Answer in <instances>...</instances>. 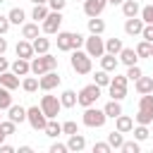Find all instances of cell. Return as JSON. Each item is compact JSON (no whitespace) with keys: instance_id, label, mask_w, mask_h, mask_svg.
<instances>
[{"instance_id":"603a6c76","label":"cell","mask_w":153,"mask_h":153,"mask_svg":"<svg viewBox=\"0 0 153 153\" xmlns=\"http://www.w3.org/2000/svg\"><path fill=\"white\" fill-rule=\"evenodd\" d=\"M36 36H41V33H38V22H24V24H22V38L33 41Z\"/></svg>"},{"instance_id":"ac0fdd59","label":"cell","mask_w":153,"mask_h":153,"mask_svg":"<svg viewBox=\"0 0 153 153\" xmlns=\"http://www.w3.org/2000/svg\"><path fill=\"white\" fill-rule=\"evenodd\" d=\"M7 117L14 122V124H22V122H26V108H22V105H10L7 108Z\"/></svg>"},{"instance_id":"c3c4849f","label":"cell","mask_w":153,"mask_h":153,"mask_svg":"<svg viewBox=\"0 0 153 153\" xmlns=\"http://www.w3.org/2000/svg\"><path fill=\"white\" fill-rule=\"evenodd\" d=\"M10 19H7V14H0V36H5L7 31H10Z\"/></svg>"},{"instance_id":"ee69618b","label":"cell","mask_w":153,"mask_h":153,"mask_svg":"<svg viewBox=\"0 0 153 153\" xmlns=\"http://www.w3.org/2000/svg\"><path fill=\"white\" fill-rule=\"evenodd\" d=\"M76 131H79V127H76V122H74V120L62 122V134H67V136H69V134H76Z\"/></svg>"},{"instance_id":"7dc6e473","label":"cell","mask_w":153,"mask_h":153,"mask_svg":"<svg viewBox=\"0 0 153 153\" xmlns=\"http://www.w3.org/2000/svg\"><path fill=\"white\" fill-rule=\"evenodd\" d=\"M45 5H48L50 10H55V12H62V10H65V5H67V0H48Z\"/></svg>"},{"instance_id":"5bb4252c","label":"cell","mask_w":153,"mask_h":153,"mask_svg":"<svg viewBox=\"0 0 153 153\" xmlns=\"http://www.w3.org/2000/svg\"><path fill=\"white\" fill-rule=\"evenodd\" d=\"M141 29H143V19L141 17H129L124 22V33L127 36H141Z\"/></svg>"},{"instance_id":"d590c367","label":"cell","mask_w":153,"mask_h":153,"mask_svg":"<svg viewBox=\"0 0 153 153\" xmlns=\"http://www.w3.org/2000/svg\"><path fill=\"white\" fill-rule=\"evenodd\" d=\"M10 105H12V91L0 86V110H7Z\"/></svg>"},{"instance_id":"30bf717a","label":"cell","mask_w":153,"mask_h":153,"mask_svg":"<svg viewBox=\"0 0 153 153\" xmlns=\"http://www.w3.org/2000/svg\"><path fill=\"white\" fill-rule=\"evenodd\" d=\"M84 48H86V53H88L91 57H100V55L105 53V41H103L98 33H91L88 38H84Z\"/></svg>"},{"instance_id":"d6986e66","label":"cell","mask_w":153,"mask_h":153,"mask_svg":"<svg viewBox=\"0 0 153 153\" xmlns=\"http://www.w3.org/2000/svg\"><path fill=\"white\" fill-rule=\"evenodd\" d=\"M0 86H5V88H10V91H14V88H19V76H17L12 69H7V72H2V74H0Z\"/></svg>"},{"instance_id":"7402d4cb","label":"cell","mask_w":153,"mask_h":153,"mask_svg":"<svg viewBox=\"0 0 153 153\" xmlns=\"http://www.w3.org/2000/svg\"><path fill=\"white\" fill-rule=\"evenodd\" d=\"M117 65H120L117 55H110V53H103V55H100V69H105V72H117Z\"/></svg>"},{"instance_id":"2e32d148","label":"cell","mask_w":153,"mask_h":153,"mask_svg":"<svg viewBox=\"0 0 153 153\" xmlns=\"http://www.w3.org/2000/svg\"><path fill=\"white\" fill-rule=\"evenodd\" d=\"M10 69L17 74V76H26V74H31V60H24V57H17L12 65H10Z\"/></svg>"},{"instance_id":"ab89813d","label":"cell","mask_w":153,"mask_h":153,"mask_svg":"<svg viewBox=\"0 0 153 153\" xmlns=\"http://www.w3.org/2000/svg\"><path fill=\"white\" fill-rule=\"evenodd\" d=\"M0 131H2L5 136H12V134L17 131V124H14L12 120H0Z\"/></svg>"},{"instance_id":"cb8c5ba5","label":"cell","mask_w":153,"mask_h":153,"mask_svg":"<svg viewBox=\"0 0 153 153\" xmlns=\"http://www.w3.org/2000/svg\"><path fill=\"white\" fill-rule=\"evenodd\" d=\"M134 88L139 91V93H153V76H139L136 81H134Z\"/></svg>"},{"instance_id":"8992f818","label":"cell","mask_w":153,"mask_h":153,"mask_svg":"<svg viewBox=\"0 0 153 153\" xmlns=\"http://www.w3.org/2000/svg\"><path fill=\"white\" fill-rule=\"evenodd\" d=\"M98 98H100V86H98V84H88V86H84V88L76 93V103H79L81 108L96 105Z\"/></svg>"},{"instance_id":"e575fe53","label":"cell","mask_w":153,"mask_h":153,"mask_svg":"<svg viewBox=\"0 0 153 153\" xmlns=\"http://www.w3.org/2000/svg\"><path fill=\"white\" fill-rule=\"evenodd\" d=\"M22 88H24L26 93H36V91H38V76H24Z\"/></svg>"},{"instance_id":"484cf974","label":"cell","mask_w":153,"mask_h":153,"mask_svg":"<svg viewBox=\"0 0 153 153\" xmlns=\"http://www.w3.org/2000/svg\"><path fill=\"white\" fill-rule=\"evenodd\" d=\"M31 45H33V53H36V55H43V53L50 50V38H45V36H36V38L31 41Z\"/></svg>"},{"instance_id":"4dcf8cb0","label":"cell","mask_w":153,"mask_h":153,"mask_svg":"<svg viewBox=\"0 0 153 153\" xmlns=\"http://www.w3.org/2000/svg\"><path fill=\"white\" fill-rule=\"evenodd\" d=\"M105 31V22L100 17H88V33H103Z\"/></svg>"},{"instance_id":"db71d44e","label":"cell","mask_w":153,"mask_h":153,"mask_svg":"<svg viewBox=\"0 0 153 153\" xmlns=\"http://www.w3.org/2000/svg\"><path fill=\"white\" fill-rule=\"evenodd\" d=\"M31 151H33L31 146H19V153H31Z\"/></svg>"},{"instance_id":"44dd1931","label":"cell","mask_w":153,"mask_h":153,"mask_svg":"<svg viewBox=\"0 0 153 153\" xmlns=\"http://www.w3.org/2000/svg\"><path fill=\"white\" fill-rule=\"evenodd\" d=\"M115 129L122 131V134H129V131L134 129V120H131L129 115H117V117H115Z\"/></svg>"},{"instance_id":"9a60e30c","label":"cell","mask_w":153,"mask_h":153,"mask_svg":"<svg viewBox=\"0 0 153 153\" xmlns=\"http://www.w3.org/2000/svg\"><path fill=\"white\" fill-rule=\"evenodd\" d=\"M14 53H17V57H24V60H31L36 53H33V45H31V41H26V38H22V41H17V48H14Z\"/></svg>"},{"instance_id":"6125c7cd","label":"cell","mask_w":153,"mask_h":153,"mask_svg":"<svg viewBox=\"0 0 153 153\" xmlns=\"http://www.w3.org/2000/svg\"><path fill=\"white\" fill-rule=\"evenodd\" d=\"M76 2H79V0H76ZM81 2H84V0H81Z\"/></svg>"},{"instance_id":"7bdbcfd3","label":"cell","mask_w":153,"mask_h":153,"mask_svg":"<svg viewBox=\"0 0 153 153\" xmlns=\"http://www.w3.org/2000/svg\"><path fill=\"white\" fill-rule=\"evenodd\" d=\"M141 74H143V72H141V67H139V65H131V67H127V74H124V76H127L129 81H136Z\"/></svg>"},{"instance_id":"8d00e7d4","label":"cell","mask_w":153,"mask_h":153,"mask_svg":"<svg viewBox=\"0 0 153 153\" xmlns=\"http://www.w3.org/2000/svg\"><path fill=\"white\" fill-rule=\"evenodd\" d=\"M93 84H98L100 88H103V86H108V84H110V72H105V69H98V72L93 74Z\"/></svg>"},{"instance_id":"f1b7e54d","label":"cell","mask_w":153,"mask_h":153,"mask_svg":"<svg viewBox=\"0 0 153 153\" xmlns=\"http://www.w3.org/2000/svg\"><path fill=\"white\" fill-rule=\"evenodd\" d=\"M7 19H10V24H24V19H26V12L22 10V7H12L10 12H7Z\"/></svg>"},{"instance_id":"94428289","label":"cell","mask_w":153,"mask_h":153,"mask_svg":"<svg viewBox=\"0 0 153 153\" xmlns=\"http://www.w3.org/2000/svg\"><path fill=\"white\" fill-rule=\"evenodd\" d=\"M0 112H2V110H0ZM0 120H2V115H0Z\"/></svg>"},{"instance_id":"52a82bcc","label":"cell","mask_w":153,"mask_h":153,"mask_svg":"<svg viewBox=\"0 0 153 153\" xmlns=\"http://www.w3.org/2000/svg\"><path fill=\"white\" fill-rule=\"evenodd\" d=\"M26 122L31 124L33 131H43L48 117H45V112L41 110V105H31V108H26Z\"/></svg>"},{"instance_id":"91938a15","label":"cell","mask_w":153,"mask_h":153,"mask_svg":"<svg viewBox=\"0 0 153 153\" xmlns=\"http://www.w3.org/2000/svg\"><path fill=\"white\" fill-rule=\"evenodd\" d=\"M2 2H5V0H0V5H2Z\"/></svg>"},{"instance_id":"9f6ffc18","label":"cell","mask_w":153,"mask_h":153,"mask_svg":"<svg viewBox=\"0 0 153 153\" xmlns=\"http://www.w3.org/2000/svg\"><path fill=\"white\" fill-rule=\"evenodd\" d=\"M31 2H33V5H45L48 0H31Z\"/></svg>"},{"instance_id":"ffe728a7","label":"cell","mask_w":153,"mask_h":153,"mask_svg":"<svg viewBox=\"0 0 153 153\" xmlns=\"http://www.w3.org/2000/svg\"><path fill=\"white\" fill-rule=\"evenodd\" d=\"M117 57H120V62H122V65H127V67H131V65H136V62H139V55H136V50H134V48H122V50L117 53Z\"/></svg>"},{"instance_id":"d6a6232c","label":"cell","mask_w":153,"mask_h":153,"mask_svg":"<svg viewBox=\"0 0 153 153\" xmlns=\"http://www.w3.org/2000/svg\"><path fill=\"white\" fill-rule=\"evenodd\" d=\"M48 12H50L48 5H33V10H31V19H33V22H43V19L48 17Z\"/></svg>"},{"instance_id":"11a10c76","label":"cell","mask_w":153,"mask_h":153,"mask_svg":"<svg viewBox=\"0 0 153 153\" xmlns=\"http://www.w3.org/2000/svg\"><path fill=\"white\" fill-rule=\"evenodd\" d=\"M124 0H108V5H122Z\"/></svg>"},{"instance_id":"b9f144b4","label":"cell","mask_w":153,"mask_h":153,"mask_svg":"<svg viewBox=\"0 0 153 153\" xmlns=\"http://www.w3.org/2000/svg\"><path fill=\"white\" fill-rule=\"evenodd\" d=\"M139 14H141V19H143V24H153V5H143Z\"/></svg>"},{"instance_id":"f6af8a7d","label":"cell","mask_w":153,"mask_h":153,"mask_svg":"<svg viewBox=\"0 0 153 153\" xmlns=\"http://www.w3.org/2000/svg\"><path fill=\"white\" fill-rule=\"evenodd\" d=\"M141 38L148 41V43H153V24H143V29H141Z\"/></svg>"},{"instance_id":"680465c9","label":"cell","mask_w":153,"mask_h":153,"mask_svg":"<svg viewBox=\"0 0 153 153\" xmlns=\"http://www.w3.org/2000/svg\"><path fill=\"white\" fill-rule=\"evenodd\" d=\"M151 57H153V43H151Z\"/></svg>"},{"instance_id":"60d3db41","label":"cell","mask_w":153,"mask_h":153,"mask_svg":"<svg viewBox=\"0 0 153 153\" xmlns=\"http://www.w3.org/2000/svg\"><path fill=\"white\" fill-rule=\"evenodd\" d=\"M120 151H122V153H139V151H141V146H139V141L134 139V141H124Z\"/></svg>"},{"instance_id":"e0dca14e","label":"cell","mask_w":153,"mask_h":153,"mask_svg":"<svg viewBox=\"0 0 153 153\" xmlns=\"http://www.w3.org/2000/svg\"><path fill=\"white\" fill-rule=\"evenodd\" d=\"M86 148V139H84V134H69V139H67V151H72V153H79V151H84Z\"/></svg>"},{"instance_id":"816d5d0a","label":"cell","mask_w":153,"mask_h":153,"mask_svg":"<svg viewBox=\"0 0 153 153\" xmlns=\"http://www.w3.org/2000/svg\"><path fill=\"white\" fill-rule=\"evenodd\" d=\"M0 153H14V148L7 146V143H0Z\"/></svg>"},{"instance_id":"6da1fadb","label":"cell","mask_w":153,"mask_h":153,"mask_svg":"<svg viewBox=\"0 0 153 153\" xmlns=\"http://www.w3.org/2000/svg\"><path fill=\"white\" fill-rule=\"evenodd\" d=\"M69 65H72V69H74L76 74H91V69H93V65H91V55H88L86 50H81V48L72 50Z\"/></svg>"},{"instance_id":"bcb514c9","label":"cell","mask_w":153,"mask_h":153,"mask_svg":"<svg viewBox=\"0 0 153 153\" xmlns=\"http://www.w3.org/2000/svg\"><path fill=\"white\" fill-rule=\"evenodd\" d=\"M112 148H110V143L108 141H98V143H93V153H110Z\"/></svg>"},{"instance_id":"4fadbf2b","label":"cell","mask_w":153,"mask_h":153,"mask_svg":"<svg viewBox=\"0 0 153 153\" xmlns=\"http://www.w3.org/2000/svg\"><path fill=\"white\" fill-rule=\"evenodd\" d=\"M57 50L62 53L74 50V31H57Z\"/></svg>"},{"instance_id":"6f0895ef","label":"cell","mask_w":153,"mask_h":153,"mask_svg":"<svg viewBox=\"0 0 153 153\" xmlns=\"http://www.w3.org/2000/svg\"><path fill=\"white\" fill-rule=\"evenodd\" d=\"M2 141H5V134H2V131H0V143H2Z\"/></svg>"},{"instance_id":"1f68e13d","label":"cell","mask_w":153,"mask_h":153,"mask_svg":"<svg viewBox=\"0 0 153 153\" xmlns=\"http://www.w3.org/2000/svg\"><path fill=\"white\" fill-rule=\"evenodd\" d=\"M108 143H110V148L120 151V148H122V143H124V134H122V131H117V129H115V131H110V134H108Z\"/></svg>"},{"instance_id":"83f0119b","label":"cell","mask_w":153,"mask_h":153,"mask_svg":"<svg viewBox=\"0 0 153 153\" xmlns=\"http://www.w3.org/2000/svg\"><path fill=\"white\" fill-rule=\"evenodd\" d=\"M43 131H45V136H50V139H57V136L62 134V124H60V122L53 117V120H48V122H45V129H43Z\"/></svg>"},{"instance_id":"836d02e7","label":"cell","mask_w":153,"mask_h":153,"mask_svg":"<svg viewBox=\"0 0 153 153\" xmlns=\"http://www.w3.org/2000/svg\"><path fill=\"white\" fill-rule=\"evenodd\" d=\"M122 48H124L122 45V38H108L105 41V53H110V55H117Z\"/></svg>"},{"instance_id":"f546056e","label":"cell","mask_w":153,"mask_h":153,"mask_svg":"<svg viewBox=\"0 0 153 153\" xmlns=\"http://www.w3.org/2000/svg\"><path fill=\"white\" fill-rule=\"evenodd\" d=\"M60 103H62V108H74L76 105V91H72V88L62 91L60 93Z\"/></svg>"},{"instance_id":"d4e9b609","label":"cell","mask_w":153,"mask_h":153,"mask_svg":"<svg viewBox=\"0 0 153 153\" xmlns=\"http://www.w3.org/2000/svg\"><path fill=\"white\" fill-rule=\"evenodd\" d=\"M139 12H141V5L136 2V0H124L122 2V14L129 19V17H139Z\"/></svg>"},{"instance_id":"f5cc1de1","label":"cell","mask_w":153,"mask_h":153,"mask_svg":"<svg viewBox=\"0 0 153 153\" xmlns=\"http://www.w3.org/2000/svg\"><path fill=\"white\" fill-rule=\"evenodd\" d=\"M5 50H7V41L0 36V55H5Z\"/></svg>"},{"instance_id":"f907efd6","label":"cell","mask_w":153,"mask_h":153,"mask_svg":"<svg viewBox=\"0 0 153 153\" xmlns=\"http://www.w3.org/2000/svg\"><path fill=\"white\" fill-rule=\"evenodd\" d=\"M7 69H10V62H7V57H2V55H0V74H2V72H7Z\"/></svg>"},{"instance_id":"7c38bea8","label":"cell","mask_w":153,"mask_h":153,"mask_svg":"<svg viewBox=\"0 0 153 153\" xmlns=\"http://www.w3.org/2000/svg\"><path fill=\"white\" fill-rule=\"evenodd\" d=\"M108 7V0H84V14L86 17H100Z\"/></svg>"},{"instance_id":"8fae6325","label":"cell","mask_w":153,"mask_h":153,"mask_svg":"<svg viewBox=\"0 0 153 153\" xmlns=\"http://www.w3.org/2000/svg\"><path fill=\"white\" fill-rule=\"evenodd\" d=\"M60 81H62V76H60L55 69H50V72H45V74L38 76V88L48 93V91H53L55 86H60Z\"/></svg>"},{"instance_id":"74e56055","label":"cell","mask_w":153,"mask_h":153,"mask_svg":"<svg viewBox=\"0 0 153 153\" xmlns=\"http://www.w3.org/2000/svg\"><path fill=\"white\" fill-rule=\"evenodd\" d=\"M134 50H136L139 57H151V43H148V41H139Z\"/></svg>"},{"instance_id":"ba28073f","label":"cell","mask_w":153,"mask_h":153,"mask_svg":"<svg viewBox=\"0 0 153 153\" xmlns=\"http://www.w3.org/2000/svg\"><path fill=\"white\" fill-rule=\"evenodd\" d=\"M62 12H55V10H50L48 12V17L41 22V31L43 33H48V36H55L57 31H60V26H62Z\"/></svg>"},{"instance_id":"f35d334b","label":"cell","mask_w":153,"mask_h":153,"mask_svg":"<svg viewBox=\"0 0 153 153\" xmlns=\"http://www.w3.org/2000/svg\"><path fill=\"white\" fill-rule=\"evenodd\" d=\"M131 131H134V139L136 141H146L148 139V124H136Z\"/></svg>"},{"instance_id":"277c9868","label":"cell","mask_w":153,"mask_h":153,"mask_svg":"<svg viewBox=\"0 0 153 153\" xmlns=\"http://www.w3.org/2000/svg\"><path fill=\"white\" fill-rule=\"evenodd\" d=\"M127 84H129V79H127L124 74L110 76V84H108L110 98H112V100H124V98H127Z\"/></svg>"},{"instance_id":"3957f363","label":"cell","mask_w":153,"mask_h":153,"mask_svg":"<svg viewBox=\"0 0 153 153\" xmlns=\"http://www.w3.org/2000/svg\"><path fill=\"white\" fill-rule=\"evenodd\" d=\"M136 124H151L153 122V93H141L139 110H136Z\"/></svg>"},{"instance_id":"9c48e42d","label":"cell","mask_w":153,"mask_h":153,"mask_svg":"<svg viewBox=\"0 0 153 153\" xmlns=\"http://www.w3.org/2000/svg\"><path fill=\"white\" fill-rule=\"evenodd\" d=\"M41 110L45 112V117L48 120H53V117H57L60 115V110H62V103H60V98L57 96H43L41 98Z\"/></svg>"},{"instance_id":"681fc988","label":"cell","mask_w":153,"mask_h":153,"mask_svg":"<svg viewBox=\"0 0 153 153\" xmlns=\"http://www.w3.org/2000/svg\"><path fill=\"white\" fill-rule=\"evenodd\" d=\"M50 153H67V143H53Z\"/></svg>"},{"instance_id":"7a4b0ae2","label":"cell","mask_w":153,"mask_h":153,"mask_svg":"<svg viewBox=\"0 0 153 153\" xmlns=\"http://www.w3.org/2000/svg\"><path fill=\"white\" fill-rule=\"evenodd\" d=\"M50 69H57V57H55V55L43 53V55H38V57H31V74L41 76V74H45V72H50Z\"/></svg>"},{"instance_id":"5b68a950","label":"cell","mask_w":153,"mask_h":153,"mask_svg":"<svg viewBox=\"0 0 153 153\" xmlns=\"http://www.w3.org/2000/svg\"><path fill=\"white\" fill-rule=\"evenodd\" d=\"M105 112L103 110H98V108H93V105H88V108H84V115H81V122L86 124V127H91V129H100L103 124H105Z\"/></svg>"},{"instance_id":"4316f807","label":"cell","mask_w":153,"mask_h":153,"mask_svg":"<svg viewBox=\"0 0 153 153\" xmlns=\"http://www.w3.org/2000/svg\"><path fill=\"white\" fill-rule=\"evenodd\" d=\"M103 112H105V117H110V120H115L117 115H122V105H120V100H108L105 103V108H103Z\"/></svg>"}]
</instances>
